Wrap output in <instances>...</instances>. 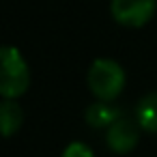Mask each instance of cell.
Wrapping results in <instances>:
<instances>
[{
    "instance_id": "cell-3",
    "label": "cell",
    "mask_w": 157,
    "mask_h": 157,
    "mask_svg": "<svg viewBox=\"0 0 157 157\" xmlns=\"http://www.w3.org/2000/svg\"><path fill=\"white\" fill-rule=\"evenodd\" d=\"M157 0H112V17L127 28H140L155 15Z\"/></svg>"
},
{
    "instance_id": "cell-6",
    "label": "cell",
    "mask_w": 157,
    "mask_h": 157,
    "mask_svg": "<svg viewBox=\"0 0 157 157\" xmlns=\"http://www.w3.org/2000/svg\"><path fill=\"white\" fill-rule=\"evenodd\" d=\"M136 118L144 131L157 133V93H148L140 99L136 108Z\"/></svg>"
},
{
    "instance_id": "cell-1",
    "label": "cell",
    "mask_w": 157,
    "mask_h": 157,
    "mask_svg": "<svg viewBox=\"0 0 157 157\" xmlns=\"http://www.w3.org/2000/svg\"><path fill=\"white\" fill-rule=\"evenodd\" d=\"M86 84L99 101L108 103L114 101L125 88V71L112 58H97L86 73Z\"/></svg>"
},
{
    "instance_id": "cell-5",
    "label": "cell",
    "mask_w": 157,
    "mask_h": 157,
    "mask_svg": "<svg viewBox=\"0 0 157 157\" xmlns=\"http://www.w3.org/2000/svg\"><path fill=\"white\" fill-rule=\"evenodd\" d=\"M121 116H123V112H121L118 108L108 105L105 101H97V103H93V105L86 108V123H88L90 127H95V129H99V127H110V125L116 123Z\"/></svg>"
},
{
    "instance_id": "cell-4",
    "label": "cell",
    "mask_w": 157,
    "mask_h": 157,
    "mask_svg": "<svg viewBox=\"0 0 157 157\" xmlns=\"http://www.w3.org/2000/svg\"><path fill=\"white\" fill-rule=\"evenodd\" d=\"M138 125L131 121V118H118L116 123H112L108 127V136H105V142L108 146L118 153V155H125V153H131L138 144Z\"/></svg>"
},
{
    "instance_id": "cell-7",
    "label": "cell",
    "mask_w": 157,
    "mask_h": 157,
    "mask_svg": "<svg viewBox=\"0 0 157 157\" xmlns=\"http://www.w3.org/2000/svg\"><path fill=\"white\" fill-rule=\"evenodd\" d=\"M0 116H2V133H5V138H11L13 131H17L20 125H22V108L13 99H5L2 108H0Z\"/></svg>"
},
{
    "instance_id": "cell-2",
    "label": "cell",
    "mask_w": 157,
    "mask_h": 157,
    "mask_svg": "<svg viewBox=\"0 0 157 157\" xmlns=\"http://www.w3.org/2000/svg\"><path fill=\"white\" fill-rule=\"evenodd\" d=\"M30 82V73L26 67V60L22 58V54L11 48L5 45L2 48V75H0V93L5 99H15L20 95L26 93Z\"/></svg>"
},
{
    "instance_id": "cell-8",
    "label": "cell",
    "mask_w": 157,
    "mask_h": 157,
    "mask_svg": "<svg viewBox=\"0 0 157 157\" xmlns=\"http://www.w3.org/2000/svg\"><path fill=\"white\" fill-rule=\"evenodd\" d=\"M63 157H93V151H90V146H86L84 142H71V144L65 148Z\"/></svg>"
}]
</instances>
